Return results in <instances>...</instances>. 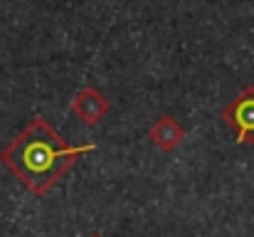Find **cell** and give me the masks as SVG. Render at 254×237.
I'll list each match as a JSON object with an SVG mask.
<instances>
[{"instance_id": "cell-1", "label": "cell", "mask_w": 254, "mask_h": 237, "mask_svg": "<svg viewBox=\"0 0 254 237\" xmlns=\"http://www.w3.org/2000/svg\"><path fill=\"white\" fill-rule=\"evenodd\" d=\"M91 151H96L94 144L72 146L50 126V121L37 116L0 151V160L35 198H42L79 158Z\"/></svg>"}, {"instance_id": "cell-2", "label": "cell", "mask_w": 254, "mask_h": 237, "mask_svg": "<svg viewBox=\"0 0 254 237\" xmlns=\"http://www.w3.org/2000/svg\"><path fill=\"white\" fill-rule=\"evenodd\" d=\"M220 116L232 129L237 146H254V84H247L220 111Z\"/></svg>"}, {"instance_id": "cell-3", "label": "cell", "mask_w": 254, "mask_h": 237, "mask_svg": "<svg viewBox=\"0 0 254 237\" xmlns=\"http://www.w3.org/2000/svg\"><path fill=\"white\" fill-rule=\"evenodd\" d=\"M111 111V101L106 94H101L96 86L86 84L84 89L77 91L74 101H72V114L89 129H94L106 114Z\"/></svg>"}, {"instance_id": "cell-4", "label": "cell", "mask_w": 254, "mask_h": 237, "mask_svg": "<svg viewBox=\"0 0 254 237\" xmlns=\"http://www.w3.org/2000/svg\"><path fill=\"white\" fill-rule=\"evenodd\" d=\"M148 139L153 141V146H156L158 151L170 154V151H175V149L183 144L185 129L180 126V121H175L173 116L163 114V116H158V119L153 121V126L148 129Z\"/></svg>"}, {"instance_id": "cell-5", "label": "cell", "mask_w": 254, "mask_h": 237, "mask_svg": "<svg viewBox=\"0 0 254 237\" xmlns=\"http://www.w3.org/2000/svg\"><path fill=\"white\" fill-rule=\"evenodd\" d=\"M91 237H101V235H99V233H96V235H91Z\"/></svg>"}]
</instances>
